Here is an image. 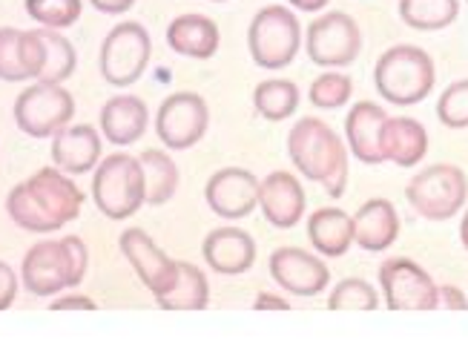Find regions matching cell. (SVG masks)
I'll use <instances>...</instances> for the list:
<instances>
[{"mask_svg": "<svg viewBox=\"0 0 468 359\" xmlns=\"http://www.w3.org/2000/svg\"><path fill=\"white\" fill-rule=\"evenodd\" d=\"M92 198L98 210L112 222H124L147 205L144 170L141 162L127 153H112L98 164L92 178Z\"/></svg>", "mask_w": 468, "mask_h": 359, "instance_id": "5b68a950", "label": "cell"}, {"mask_svg": "<svg viewBox=\"0 0 468 359\" xmlns=\"http://www.w3.org/2000/svg\"><path fill=\"white\" fill-rule=\"evenodd\" d=\"M304 207H308V198H304V187L296 175L276 170L259 185V210L276 230L296 227L304 216Z\"/></svg>", "mask_w": 468, "mask_h": 359, "instance_id": "2e32d148", "label": "cell"}, {"mask_svg": "<svg viewBox=\"0 0 468 359\" xmlns=\"http://www.w3.org/2000/svg\"><path fill=\"white\" fill-rule=\"evenodd\" d=\"M308 238L316 253L339 259L354 245V216L342 207H322L308 218Z\"/></svg>", "mask_w": 468, "mask_h": 359, "instance_id": "603a6c76", "label": "cell"}, {"mask_svg": "<svg viewBox=\"0 0 468 359\" xmlns=\"http://www.w3.org/2000/svg\"><path fill=\"white\" fill-rule=\"evenodd\" d=\"M268 268L273 282L293 296H316L331 282L328 265L302 248H276L271 253Z\"/></svg>", "mask_w": 468, "mask_h": 359, "instance_id": "5bb4252c", "label": "cell"}, {"mask_svg": "<svg viewBox=\"0 0 468 359\" xmlns=\"http://www.w3.org/2000/svg\"><path fill=\"white\" fill-rule=\"evenodd\" d=\"M153 55V41L141 24H115L101 44V75L112 87H133L144 75Z\"/></svg>", "mask_w": 468, "mask_h": 359, "instance_id": "9c48e42d", "label": "cell"}, {"mask_svg": "<svg viewBox=\"0 0 468 359\" xmlns=\"http://www.w3.org/2000/svg\"><path fill=\"white\" fill-rule=\"evenodd\" d=\"M405 198L417 216L429 222H449L468 202V178L457 164H431L411 178Z\"/></svg>", "mask_w": 468, "mask_h": 359, "instance_id": "52a82bcc", "label": "cell"}, {"mask_svg": "<svg viewBox=\"0 0 468 359\" xmlns=\"http://www.w3.org/2000/svg\"><path fill=\"white\" fill-rule=\"evenodd\" d=\"M440 308H449V311H468V299L460 288L454 285H442L440 288Z\"/></svg>", "mask_w": 468, "mask_h": 359, "instance_id": "d590c367", "label": "cell"}, {"mask_svg": "<svg viewBox=\"0 0 468 359\" xmlns=\"http://www.w3.org/2000/svg\"><path fill=\"white\" fill-rule=\"evenodd\" d=\"M288 155L293 167L308 182L322 185L331 198L348 187V147L322 118H299L288 132Z\"/></svg>", "mask_w": 468, "mask_h": 359, "instance_id": "7a4b0ae2", "label": "cell"}, {"mask_svg": "<svg viewBox=\"0 0 468 359\" xmlns=\"http://www.w3.org/2000/svg\"><path fill=\"white\" fill-rule=\"evenodd\" d=\"M24 29L4 26L0 29V81H29Z\"/></svg>", "mask_w": 468, "mask_h": 359, "instance_id": "4dcf8cb0", "label": "cell"}, {"mask_svg": "<svg viewBox=\"0 0 468 359\" xmlns=\"http://www.w3.org/2000/svg\"><path fill=\"white\" fill-rule=\"evenodd\" d=\"M155 302H158V308H165V311H205L207 302H210L207 276L190 262H178L176 285L167 293L155 296Z\"/></svg>", "mask_w": 468, "mask_h": 359, "instance_id": "d4e9b609", "label": "cell"}, {"mask_svg": "<svg viewBox=\"0 0 468 359\" xmlns=\"http://www.w3.org/2000/svg\"><path fill=\"white\" fill-rule=\"evenodd\" d=\"M460 242H463V248L468 250V207H465L463 222H460Z\"/></svg>", "mask_w": 468, "mask_h": 359, "instance_id": "60d3db41", "label": "cell"}, {"mask_svg": "<svg viewBox=\"0 0 468 359\" xmlns=\"http://www.w3.org/2000/svg\"><path fill=\"white\" fill-rule=\"evenodd\" d=\"M253 107L268 121H284L299 110V87L284 78H271L253 90Z\"/></svg>", "mask_w": 468, "mask_h": 359, "instance_id": "83f0119b", "label": "cell"}, {"mask_svg": "<svg viewBox=\"0 0 468 359\" xmlns=\"http://www.w3.org/2000/svg\"><path fill=\"white\" fill-rule=\"evenodd\" d=\"M52 162L69 175L90 173L101 164V135L90 124L60 130L52 138Z\"/></svg>", "mask_w": 468, "mask_h": 359, "instance_id": "44dd1931", "label": "cell"}, {"mask_svg": "<svg viewBox=\"0 0 468 359\" xmlns=\"http://www.w3.org/2000/svg\"><path fill=\"white\" fill-rule=\"evenodd\" d=\"M399 238V213L388 198H368L354 213V242L365 253H385Z\"/></svg>", "mask_w": 468, "mask_h": 359, "instance_id": "d6986e66", "label": "cell"}, {"mask_svg": "<svg viewBox=\"0 0 468 359\" xmlns=\"http://www.w3.org/2000/svg\"><path fill=\"white\" fill-rule=\"evenodd\" d=\"M167 44L173 52L193 61H207L221 47V32L207 15H178L167 26Z\"/></svg>", "mask_w": 468, "mask_h": 359, "instance_id": "7402d4cb", "label": "cell"}, {"mask_svg": "<svg viewBox=\"0 0 468 359\" xmlns=\"http://www.w3.org/2000/svg\"><path fill=\"white\" fill-rule=\"evenodd\" d=\"M460 15V0H399V17L417 32H440Z\"/></svg>", "mask_w": 468, "mask_h": 359, "instance_id": "4316f807", "label": "cell"}, {"mask_svg": "<svg viewBox=\"0 0 468 359\" xmlns=\"http://www.w3.org/2000/svg\"><path fill=\"white\" fill-rule=\"evenodd\" d=\"M15 296H17V276L6 262H0V311H6L15 302Z\"/></svg>", "mask_w": 468, "mask_h": 359, "instance_id": "e575fe53", "label": "cell"}, {"mask_svg": "<svg viewBox=\"0 0 468 359\" xmlns=\"http://www.w3.org/2000/svg\"><path fill=\"white\" fill-rule=\"evenodd\" d=\"M210 127L207 101L198 92H173L155 115V132L170 150H190Z\"/></svg>", "mask_w": 468, "mask_h": 359, "instance_id": "7c38bea8", "label": "cell"}, {"mask_svg": "<svg viewBox=\"0 0 468 359\" xmlns=\"http://www.w3.org/2000/svg\"><path fill=\"white\" fill-rule=\"evenodd\" d=\"M354 95V81L345 72H322L316 81L311 84V104L316 110H339L351 101Z\"/></svg>", "mask_w": 468, "mask_h": 359, "instance_id": "1f68e13d", "label": "cell"}, {"mask_svg": "<svg viewBox=\"0 0 468 359\" xmlns=\"http://www.w3.org/2000/svg\"><path fill=\"white\" fill-rule=\"evenodd\" d=\"M302 47L299 17L288 6H264L253 15L248 29V49L261 69H284L293 64Z\"/></svg>", "mask_w": 468, "mask_h": 359, "instance_id": "8992f818", "label": "cell"}, {"mask_svg": "<svg viewBox=\"0 0 468 359\" xmlns=\"http://www.w3.org/2000/svg\"><path fill=\"white\" fill-rule=\"evenodd\" d=\"M259 178L250 170L225 167L210 175L205 187L207 207L221 218H248L259 207Z\"/></svg>", "mask_w": 468, "mask_h": 359, "instance_id": "9a60e30c", "label": "cell"}, {"mask_svg": "<svg viewBox=\"0 0 468 359\" xmlns=\"http://www.w3.org/2000/svg\"><path fill=\"white\" fill-rule=\"evenodd\" d=\"M437 118L449 130H465L468 127V78L445 87V92L437 101Z\"/></svg>", "mask_w": 468, "mask_h": 359, "instance_id": "836d02e7", "label": "cell"}, {"mask_svg": "<svg viewBox=\"0 0 468 359\" xmlns=\"http://www.w3.org/2000/svg\"><path fill=\"white\" fill-rule=\"evenodd\" d=\"M141 170H144V195L150 207L167 205L178 190V167L176 162L161 150L141 153Z\"/></svg>", "mask_w": 468, "mask_h": 359, "instance_id": "484cf974", "label": "cell"}, {"mask_svg": "<svg viewBox=\"0 0 468 359\" xmlns=\"http://www.w3.org/2000/svg\"><path fill=\"white\" fill-rule=\"evenodd\" d=\"M210 4H228V0H210Z\"/></svg>", "mask_w": 468, "mask_h": 359, "instance_id": "b9f144b4", "label": "cell"}, {"mask_svg": "<svg viewBox=\"0 0 468 359\" xmlns=\"http://www.w3.org/2000/svg\"><path fill=\"white\" fill-rule=\"evenodd\" d=\"M388 112L374 101H359L351 107L345 118V138L348 150L359 158L362 164H382L385 162V124Z\"/></svg>", "mask_w": 468, "mask_h": 359, "instance_id": "e0dca14e", "label": "cell"}, {"mask_svg": "<svg viewBox=\"0 0 468 359\" xmlns=\"http://www.w3.org/2000/svg\"><path fill=\"white\" fill-rule=\"evenodd\" d=\"M382 299L391 311H437L440 288L429 270L405 256H394L379 268Z\"/></svg>", "mask_w": 468, "mask_h": 359, "instance_id": "8fae6325", "label": "cell"}, {"mask_svg": "<svg viewBox=\"0 0 468 359\" xmlns=\"http://www.w3.org/2000/svg\"><path fill=\"white\" fill-rule=\"evenodd\" d=\"M90 4L104 15H124L135 6V0H90Z\"/></svg>", "mask_w": 468, "mask_h": 359, "instance_id": "74e56055", "label": "cell"}, {"mask_svg": "<svg viewBox=\"0 0 468 359\" xmlns=\"http://www.w3.org/2000/svg\"><path fill=\"white\" fill-rule=\"evenodd\" d=\"M90 253L78 236H64L58 242H40L24 256V285L32 296H55L64 288H75L87 276Z\"/></svg>", "mask_w": 468, "mask_h": 359, "instance_id": "277c9868", "label": "cell"}, {"mask_svg": "<svg viewBox=\"0 0 468 359\" xmlns=\"http://www.w3.org/2000/svg\"><path fill=\"white\" fill-rule=\"evenodd\" d=\"M150 124V110L138 95H115L101 110V132L107 142L127 147L144 138Z\"/></svg>", "mask_w": 468, "mask_h": 359, "instance_id": "ffe728a7", "label": "cell"}, {"mask_svg": "<svg viewBox=\"0 0 468 359\" xmlns=\"http://www.w3.org/2000/svg\"><path fill=\"white\" fill-rule=\"evenodd\" d=\"M331 311H377L379 308V293L374 285H368L365 279H345L339 282L328 299Z\"/></svg>", "mask_w": 468, "mask_h": 359, "instance_id": "d6a6232c", "label": "cell"}, {"mask_svg": "<svg viewBox=\"0 0 468 359\" xmlns=\"http://www.w3.org/2000/svg\"><path fill=\"white\" fill-rule=\"evenodd\" d=\"M49 308L52 311H95V302L90 296H67V299H55Z\"/></svg>", "mask_w": 468, "mask_h": 359, "instance_id": "8d00e7d4", "label": "cell"}, {"mask_svg": "<svg viewBox=\"0 0 468 359\" xmlns=\"http://www.w3.org/2000/svg\"><path fill=\"white\" fill-rule=\"evenodd\" d=\"M40 41H44V67H40L37 81L40 84H64L78 64L75 47L58 29H44V26H40Z\"/></svg>", "mask_w": 468, "mask_h": 359, "instance_id": "f1b7e54d", "label": "cell"}, {"mask_svg": "<svg viewBox=\"0 0 468 359\" xmlns=\"http://www.w3.org/2000/svg\"><path fill=\"white\" fill-rule=\"evenodd\" d=\"M429 155V132L417 118H388L385 124V162L397 167H414Z\"/></svg>", "mask_w": 468, "mask_h": 359, "instance_id": "cb8c5ba5", "label": "cell"}, {"mask_svg": "<svg viewBox=\"0 0 468 359\" xmlns=\"http://www.w3.org/2000/svg\"><path fill=\"white\" fill-rule=\"evenodd\" d=\"M84 207V193L64 170L44 167L27 182L15 185L6 198V213L20 230L29 233H55L75 222Z\"/></svg>", "mask_w": 468, "mask_h": 359, "instance_id": "6da1fadb", "label": "cell"}, {"mask_svg": "<svg viewBox=\"0 0 468 359\" xmlns=\"http://www.w3.org/2000/svg\"><path fill=\"white\" fill-rule=\"evenodd\" d=\"M377 92L397 107H414L431 95L437 84L434 58L411 44H397L379 55L374 67Z\"/></svg>", "mask_w": 468, "mask_h": 359, "instance_id": "3957f363", "label": "cell"}, {"mask_svg": "<svg viewBox=\"0 0 468 359\" xmlns=\"http://www.w3.org/2000/svg\"><path fill=\"white\" fill-rule=\"evenodd\" d=\"M75 115L72 95L60 84H32L17 95L15 124L32 138H55Z\"/></svg>", "mask_w": 468, "mask_h": 359, "instance_id": "30bf717a", "label": "cell"}, {"mask_svg": "<svg viewBox=\"0 0 468 359\" xmlns=\"http://www.w3.org/2000/svg\"><path fill=\"white\" fill-rule=\"evenodd\" d=\"M201 256H205L210 270L221 276H241L256 262V242L241 227H218L207 233L205 245H201Z\"/></svg>", "mask_w": 468, "mask_h": 359, "instance_id": "ac0fdd59", "label": "cell"}, {"mask_svg": "<svg viewBox=\"0 0 468 359\" xmlns=\"http://www.w3.org/2000/svg\"><path fill=\"white\" fill-rule=\"evenodd\" d=\"M304 52L322 69H345L362 52V29L348 12H324L304 32Z\"/></svg>", "mask_w": 468, "mask_h": 359, "instance_id": "ba28073f", "label": "cell"}, {"mask_svg": "<svg viewBox=\"0 0 468 359\" xmlns=\"http://www.w3.org/2000/svg\"><path fill=\"white\" fill-rule=\"evenodd\" d=\"M253 308L256 311H291V302H284V299H279L273 293H259Z\"/></svg>", "mask_w": 468, "mask_h": 359, "instance_id": "f35d334b", "label": "cell"}, {"mask_svg": "<svg viewBox=\"0 0 468 359\" xmlns=\"http://www.w3.org/2000/svg\"><path fill=\"white\" fill-rule=\"evenodd\" d=\"M288 4L296 9V12H322L324 6H328L331 4V0H288Z\"/></svg>", "mask_w": 468, "mask_h": 359, "instance_id": "ab89813d", "label": "cell"}, {"mask_svg": "<svg viewBox=\"0 0 468 359\" xmlns=\"http://www.w3.org/2000/svg\"><path fill=\"white\" fill-rule=\"evenodd\" d=\"M121 253H124V259L133 265L135 276L141 279V285H144L153 296L167 293L176 285L178 262L161 250L141 227H130L121 233Z\"/></svg>", "mask_w": 468, "mask_h": 359, "instance_id": "4fadbf2b", "label": "cell"}, {"mask_svg": "<svg viewBox=\"0 0 468 359\" xmlns=\"http://www.w3.org/2000/svg\"><path fill=\"white\" fill-rule=\"evenodd\" d=\"M84 0H27V15L44 29H67L78 24Z\"/></svg>", "mask_w": 468, "mask_h": 359, "instance_id": "f546056e", "label": "cell"}]
</instances>
